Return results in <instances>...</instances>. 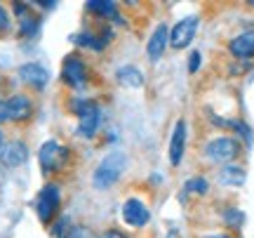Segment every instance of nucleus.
Listing matches in <instances>:
<instances>
[{"instance_id": "obj_4", "label": "nucleus", "mask_w": 254, "mask_h": 238, "mask_svg": "<svg viewBox=\"0 0 254 238\" xmlns=\"http://www.w3.org/2000/svg\"><path fill=\"white\" fill-rule=\"evenodd\" d=\"M62 210V189L57 182H47L36 198V215L45 227H52Z\"/></svg>"}, {"instance_id": "obj_17", "label": "nucleus", "mask_w": 254, "mask_h": 238, "mask_svg": "<svg viewBox=\"0 0 254 238\" xmlns=\"http://www.w3.org/2000/svg\"><path fill=\"white\" fill-rule=\"evenodd\" d=\"M85 9L94 14L99 19H113V21H120V9L118 2H111V0H87L85 2Z\"/></svg>"}, {"instance_id": "obj_24", "label": "nucleus", "mask_w": 254, "mask_h": 238, "mask_svg": "<svg viewBox=\"0 0 254 238\" xmlns=\"http://www.w3.org/2000/svg\"><path fill=\"white\" fill-rule=\"evenodd\" d=\"M9 28H12V19H9V12L5 5H0V38L7 36Z\"/></svg>"}, {"instance_id": "obj_2", "label": "nucleus", "mask_w": 254, "mask_h": 238, "mask_svg": "<svg viewBox=\"0 0 254 238\" xmlns=\"http://www.w3.org/2000/svg\"><path fill=\"white\" fill-rule=\"evenodd\" d=\"M71 158L73 151L57 139H47V142H43V147L38 149V165H40V172L47 174V177L66 170Z\"/></svg>"}, {"instance_id": "obj_7", "label": "nucleus", "mask_w": 254, "mask_h": 238, "mask_svg": "<svg viewBox=\"0 0 254 238\" xmlns=\"http://www.w3.org/2000/svg\"><path fill=\"white\" fill-rule=\"evenodd\" d=\"M120 217H123V222H125L127 227L144 229V227L151 224V208H148L141 198L129 196V198H125L123 208H120Z\"/></svg>"}, {"instance_id": "obj_26", "label": "nucleus", "mask_w": 254, "mask_h": 238, "mask_svg": "<svg viewBox=\"0 0 254 238\" xmlns=\"http://www.w3.org/2000/svg\"><path fill=\"white\" fill-rule=\"evenodd\" d=\"M99 238H129V236H127L125 231H120V229H106Z\"/></svg>"}, {"instance_id": "obj_21", "label": "nucleus", "mask_w": 254, "mask_h": 238, "mask_svg": "<svg viewBox=\"0 0 254 238\" xmlns=\"http://www.w3.org/2000/svg\"><path fill=\"white\" fill-rule=\"evenodd\" d=\"M64 238H99V234L87 224H71Z\"/></svg>"}, {"instance_id": "obj_6", "label": "nucleus", "mask_w": 254, "mask_h": 238, "mask_svg": "<svg viewBox=\"0 0 254 238\" xmlns=\"http://www.w3.org/2000/svg\"><path fill=\"white\" fill-rule=\"evenodd\" d=\"M240 156V139L221 135V137L209 139L205 144V158L214 165H231L236 158Z\"/></svg>"}, {"instance_id": "obj_13", "label": "nucleus", "mask_w": 254, "mask_h": 238, "mask_svg": "<svg viewBox=\"0 0 254 238\" xmlns=\"http://www.w3.org/2000/svg\"><path fill=\"white\" fill-rule=\"evenodd\" d=\"M186 135H189L186 120L179 118L174 123L172 137H170V165L172 167H179L184 160V154H186Z\"/></svg>"}, {"instance_id": "obj_15", "label": "nucleus", "mask_w": 254, "mask_h": 238, "mask_svg": "<svg viewBox=\"0 0 254 238\" xmlns=\"http://www.w3.org/2000/svg\"><path fill=\"white\" fill-rule=\"evenodd\" d=\"M228 52L236 59H252L254 57V28L238 33L236 38L228 40Z\"/></svg>"}, {"instance_id": "obj_12", "label": "nucleus", "mask_w": 254, "mask_h": 238, "mask_svg": "<svg viewBox=\"0 0 254 238\" xmlns=\"http://www.w3.org/2000/svg\"><path fill=\"white\" fill-rule=\"evenodd\" d=\"M28 160V144L24 139H7L5 149L0 151V165L2 167H21Z\"/></svg>"}, {"instance_id": "obj_10", "label": "nucleus", "mask_w": 254, "mask_h": 238, "mask_svg": "<svg viewBox=\"0 0 254 238\" xmlns=\"http://www.w3.org/2000/svg\"><path fill=\"white\" fill-rule=\"evenodd\" d=\"M111 38H113V31L111 26H106V31H90L85 28L80 33H73L71 43L75 47H82V50H92V52H104L109 47Z\"/></svg>"}, {"instance_id": "obj_14", "label": "nucleus", "mask_w": 254, "mask_h": 238, "mask_svg": "<svg viewBox=\"0 0 254 238\" xmlns=\"http://www.w3.org/2000/svg\"><path fill=\"white\" fill-rule=\"evenodd\" d=\"M170 45V26L167 24H158L153 28V33L148 36V43H146V55L151 62H158L160 57L165 55V50Z\"/></svg>"}, {"instance_id": "obj_16", "label": "nucleus", "mask_w": 254, "mask_h": 238, "mask_svg": "<svg viewBox=\"0 0 254 238\" xmlns=\"http://www.w3.org/2000/svg\"><path fill=\"white\" fill-rule=\"evenodd\" d=\"M116 80H118V85H123V87H129V90H141V87L146 85V76H144V71H141L139 66L125 64V66H120L118 71H116Z\"/></svg>"}, {"instance_id": "obj_1", "label": "nucleus", "mask_w": 254, "mask_h": 238, "mask_svg": "<svg viewBox=\"0 0 254 238\" xmlns=\"http://www.w3.org/2000/svg\"><path fill=\"white\" fill-rule=\"evenodd\" d=\"M127 167H129V156L125 151H109L92 172V186L97 191H109L123 179Z\"/></svg>"}, {"instance_id": "obj_22", "label": "nucleus", "mask_w": 254, "mask_h": 238, "mask_svg": "<svg viewBox=\"0 0 254 238\" xmlns=\"http://www.w3.org/2000/svg\"><path fill=\"white\" fill-rule=\"evenodd\" d=\"M224 222H226L228 227H240L243 222H245V212L238 210V208H228L224 212Z\"/></svg>"}, {"instance_id": "obj_11", "label": "nucleus", "mask_w": 254, "mask_h": 238, "mask_svg": "<svg viewBox=\"0 0 254 238\" xmlns=\"http://www.w3.org/2000/svg\"><path fill=\"white\" fill-rule=\"evenodd\" d=\"M19 78L21 82L31 87V90H45L47 82H50V71H47L43 64H38V62H26V64L19 66Z\"/></svg>"}, {"instance_id": "obj_29", "label": "nucleus", "mask_w": 254, "mask_h": 238, "mask_svg": "<svg viewBox=\"0 0 254 238\" xmlns=\"http://www.w3.org/2000/svg\"><path fill=\"white\" fill-rule=\"evenodd\" d=\"M5 144H7V137H5V132H2V130H0V151H2V149H5Z\"/></svg>"}, {"instance_id": "obj_27", "label": "nucleus", "mask_w": 254, "mask_h": 238, "mask_svg": "<svg viewBox=\"0 0 254 238\" xmlns=\"http://www.w3.org/2000/svg\"><path fill=\"white\" fill-rule=\"evenodd\" d=\"M7 123V106H5V99L0 97V125Z\"/></svg>"}, {"instance_id": "obj_8", "label": "nucleus", "mask_w": 254, "mask_h": 238, "mask_svg": "<svg viewBox=\"0 0 254 238\" xmlns=\"http://www.w3.org/2000/svg\"><path fill=\"white\" fill-rule=\"evenodd\" d=\"M198 26H200V19L198 14H189V17L179 19L172 28H170V47L174 50H184L193 43V38L198 33Z\"/></svg>"}, {"instance_id": "obj_20", "label": "nucleus", "mask_w": 254, "mask_h": 238, "mask_svg": "<svg viewBox=\"0 0 254 238\" xmlns=\"http://www.w3.org/2000/svg\"><path fill=\"white\" fill-rule=\"evenodd\" d=\"M184 191L193 193V196H205V193L209 191V182L202 177V174H195V177L186 179V184H184Z\"/></svg>"}, {"instance_id": "obj_28", "label": "nucleus", "mask_w": 254, "mask_h": 238, "mask_svg": "<svg viewBox=\"0 0 254 238\" xmlns=\"http://www.w3.org/2000/svg\"><path fill=\"white\" fill-rule=\"evenodd\" d=\"M202 238H233V236L226 234V231H217V234H207V236H202Z\"/></svg>"}, {"instance_id": "obj_18", "label": "nucleus", "mask_w": 254, "mask_h": 238, "mask_svg": "<svg viewBox=\"0 0 254 238\" xmlns=\"http://www.w3.org/2000/svg\"><path fill=\"white\" fill-rule=\"evenodd\" d=\"M245 179H247L245 167H240V165H236V163L224 165V167L219 170V182L224 184V186H243Z\"/></svg>"}, {"instance_id": "obj_5", "label": "nucleus", "mask_w": 254, "mask_h": 238, "mask_svg": "<svg viewBox=\"0 0 254 238\" xmlns=\"http://www.w3.org/2000/svg\"><path fill=\"white\" fill-rule=\"evenodd\" d=\"M62 80L66 87L71 90H85L90 85V64L85 62V57L78 55V52H71V55L64 57L62 62Z\"/></svg>"}, {"instance_id": "obj_3", "label": "nucleus", "mask_w": 254, "mask_h": 238, "mask_svg": "<svg viewBox=\"0 0 254 238\" xmlns=\"http://www.w3.org/2000/svg\"><path fill=\"white\" fill-rule=\"evenodd\" d=\"M68 109L78 118V135L92 139L101 128V106L94 99H73Z\"/></svg>"}, {"instance_id": "obj_30", "label": "nucleus", "mask_w": 254, "mask_h": 238, "mask_svg": "<svg viewBox=\"0 0 254 238\" xmlns=\"http://www.w3.org/2000/svg\"><path fill=\"white\" fill-rule=\"evenodd\" d=\"M250 5H252V7H254V0H250Z\"/></svg>"}, {"instance_id": "obj_25", "label": "nucleus", "mask_w": 254, "mask_h": 238, "mask_svg": "<svg viewBox=\"0 0 254 238\" xmlns=\"http://www.w3.org/2000/svg\"><path fill=\"white\" fill-rule=\"evenodd\" d=\"M200 64H202V55H200L198 50H195V52H190V57H189V71L190 74H198Z\"/></svg>"}, {"instance_id": "obj_19", "label": "nucleus", "mask_w": 254, "mask_h": 238, "mask_svg": "<svg viewBox=\"0 0 254 238\" xmlns=\"http://www.w3.org/2000/svg\"><path fill=\"white\" fill-rule=\"evenodd\" d=\"M38 31H40V17L38 14L28 12V14L19 19V36L21 38H33L38 36Z\"/></svg>"}, {"instance_id": "obj_9", "label": "nucleus", "mask_w": 254, "mask_h": 238, "mask_svg": "<svg viewBox=\"0 0 254 238\" xmlns=\"http://www.w3.org/2000/svg\"><path fill=\"white\" fill-rule=\"evenodd\" d=\"M5 106H7V123H28L33 118V111H36V104L33 99L24 94V92H17V94H9L5 99Z\"/></svg>"}, {"instance_id": "obj_23", "label": "nucleus", "mask_w": 254, "mask_h": 238, "mask_svg": "<svg viewBox=\"0 0 254 238\" xmlns=\"http://www.w3.org/2000/svg\"><path fill=\"white\" fill-rule=\"evenodd\" d=\"M228 125H231V128L236 130L238 135H240V137L245 139L247 144H252V130L247 128L245 123H243V120H231V123H228Z\"/></svg>"}]
</instances>
